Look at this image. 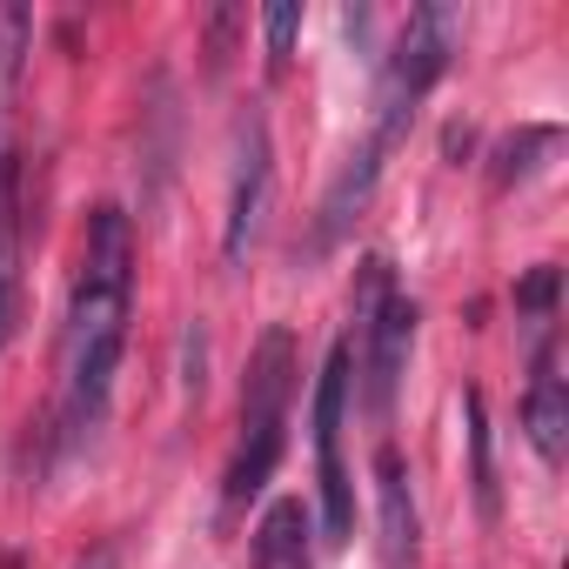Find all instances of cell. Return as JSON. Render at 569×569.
Wrapping results in <instances>:
<instances>
[{
	"label": "cell",
	"instance_id": "cell-10",
	"mask_svg": "<svg viewBox=\"0 0 569 569\" xmlns=\"http://www.w3.org/2000/svg\"><path fill=\"white\" fill-rule=\"evenodd\" d=\"M254 569H309V509L296 496L268 502L254 529Z\"/></svg>",
	"mask_w": 569,
	"mask_h": 569
},
{
	"label": "cell",
	"instance_id": "cell-14",
	"mask_svg": "<svg viewBox=\"0 0 569 569\" xmlns=\"http://www.w3.org/2000/svg\"><path fill=\"white\" fill-rule=\"evenodd\" d=\"M261 28H268V61H289L296 28H302V8H296V0H281V8H268V14H261Z\"/></svg>",
	"mask_w": 569,
	"mask_h": 569
},
{
	"label": "cell",
	"instance_id": "cell-6",
	"mask_svg": "<svg viewBox=\"0 0 569 569\" xmlns=\"http://www.w3.org/2000/svg\"><path fill=\"white\" fill-rule=\"evenodd\" d=\"M268 181H274L268 121L248 114L241 121V154H234V188H228V228H221V254L228 261H248V248L261 234V214H268Z\"/></svg>",
	"mask_w": 569,
	"mask_h": 569
},
{
	"label": "cell",
	"instance_id": "cell-2",
	"mask_svg": "<svg viewBox=\"0 0 569 569\" xmlns=\"http://www.w3.org/2000/svg\"><path fill=\"white\" fill-rule=\"evenodd\" d=\"M289 396H296V336L289 329H268L248 356V382H241V442L228 456L221 476V502L241 509L268 489L281 442H289Z\"/></svg>",
	"mask_w": 569,
	"mask_h": 569
},
{
	"label": "cell",
	"instance_id": "cell-3",
	"mask_svg": "<svg viewBox=\"0 0 569 569\" xmlns=\"http://www.w3.org/2000/svg\"><path fill=\"white\" fill-rule=\"evenodd\" d=\"M409 349H416V302L396 289L389 261L369 254L356 268V356H362V409L376 422H389V409H396Z\"/></svg>",
	"mask_w": 569,
	"mask_h": 569
},
{
	"label": "cell",
	"instance_id": "cell-13",
	"mask_svg": "<svg viewBox=\"0 0 569 569\" xmlns=\"http://www.w3.org/2000/svg\"><path fill=\"white\" fill-rule=\"evenodd\" d=\"M469 449H476V502L482 516H496V462H489V416H482V396L469 389Z\"/></svg>",
	"mask_w": 569,
	"mask_h": 569
},
{
	"label": "cell",
	"instance_id": "cell-15",
	"mask_svg": "<svg viewBox=\"0 0 569 569\" xmlns=\"http://www.w3.org/2000/svg\"><path fill=\"white\" fill-rule=\"evenodd\" d=\"M556 281H562V274L542 261V268L522 281V289H516V309H529V316H549V309H556Z\"/></svg>",
	"mask_w": 569,
	"mask_h": 569
},
{
	"label": "cell",
	"instance_id": "cell-5",
	"mask_svg": "<svg viewBox=\"0 0 569 569\" xmlns=\"http://www.w3.org/2000/svg\"><path fill=\"white\" fill-rule=\"evenodd\" d=\"M349 342L329 349L322 376H316V476H322V529L329 542L356 536V496H349V469H342V416H349Z\"/></svg>",
	"mask_w": 569,
	"mask_h": 569
},
{
	"label": "cell",
	"instance_id": "cell-11",
	"mask_svg": "<svg viewBox=\"0 0 569 569\" xmlns=\"http://www.w3.org/2000/svg\"><path fill=\"white\" fill-rule=\"evenodd\" d=\"M556 148H562V128H542V121H536V128H516V134L496 141V154H489V161H496L489 181H496V188H516V181H529Z\"/></svg>",
	"mask_w": 569,
	"mask_h": 569
},
{
	"label": "cell",
	"instance_id": "cell-12",
	"mask_svg": "<svg viewBox=\"0 0 569 569\" xmlns=\"http://www.w3.org/2000/svg\"><path fill=\"white\" fill-rule=\"evenodd\" d=\"M21 329V228H0V349Z\"/></svg>",
	"mask_w": 569,
	"mask_h": 569
},
{
	"label": "cell",
	"instance_id": "cell-1",
	"mask_svg": "<svg viewBox=\"0 0 569 569\" xmlns=\"http://www.w3.org/2000/svg\"><path fill=\"white\" fill-rule=\"evenodd\" d=\"M128 316H134V228L121 208H94L88 248H81V281L68 302V389H61V436L81 442L101 429L114 369L128 349Z\"/></svg>",
	"mask_w": 569,
	"mask_h": 569
},
{
	"label": "cell",
	"instance_id": "cell-9",
	"mask_svg": "<svg viewBox=\"0 0 569 569\" xmlns=\"http://www.w3.org/2000/svg\"><path fill=\"white\" fill-rule=\"evenodd\" d=\"M522 422H529L536 456L542 462H562V449H569V396H562V376H556V342L536 349V382H529Z\"/></svg>",
	"mask_w": 569,
	"mask_h": 569
},
{
	"label": "cell",
	"instance_id": "cell-8",
	"mask_svg": "<svg viewBox=\"0 0 569 569\" xmlns=\"http://www.w3.org/2000/svg\"><path fill=\"white\" fill-rule=\"evenodd\" d=\"M376 496H382V569H416L422 549V522H416V496H409V469L396 449L376 456Z\"/></svg>",
	"mask_w": 569,
	"mask_h": 569
},
{
	"label": "cell",
	"instance_id": "cell-4",
	"mask_svg": "<svg viewBox=\"0 0 569 569\" xmlns=\"http://www.w3.org/2000/svg\"><path fill=\"white\" fill-rule=\"evenodd\" d=\"M456 41H462V14H456V8H416V14L396 28V41H389V54H382V94H376V134H382L389 148H396L402 128L416 121L422 94L449 74Z\"/></svg>",
	"mask_w": 569,
	"mask_h": 569
},
{
	"label": "cell",
	"instance_id": "cell-7",
	"mask_svg": "<svg viewBox=\"0 0 569 569\" xmlns=\"http://www.w3.org/2000/svg\"><path fill=\"white\" fill-rule=\"evenodd\" d=\"M389 154H396V148H389L382 134H369V141L349 154V168H342V174H336V188L322 194V214H316V241H309L316 254H322V248H336V241L349 234V221H356V214H362V201L376 194V181H382V161H389Z\"/></svg>",
	"mask_w": 569,
	"mask_h": 569
}]
</instances>
